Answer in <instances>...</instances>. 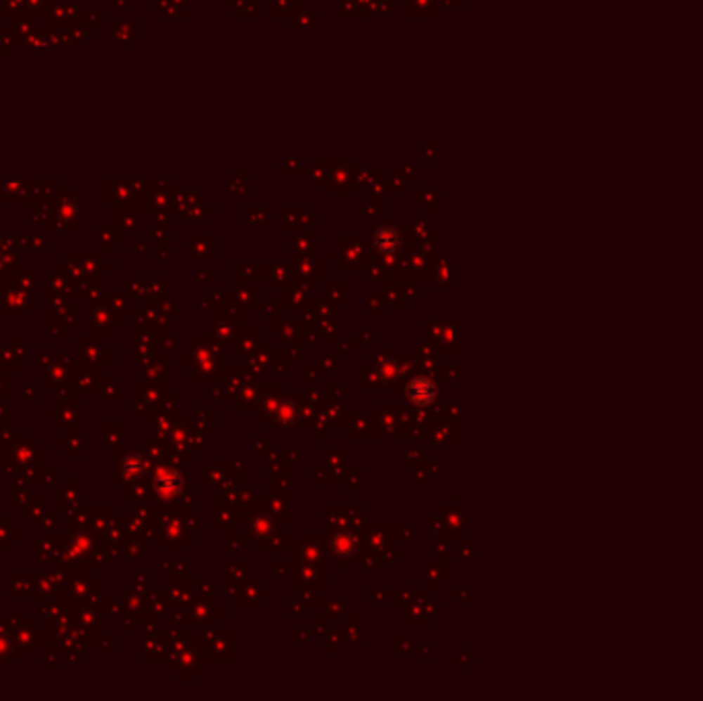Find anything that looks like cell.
Returning <instances> with one entry per match:
<instances>
[{
    "mask_svg": "<svg viewBox=\"0 0 703 701\" xmlns=\"http://www.w3.org/2000/svg\"><path fill=\"white\" fill-rule=\"evenodd\" d=\"M436 397H438V385L434 382L432 378L415 377L409 380V385H407L409 404L418 405V407H426V405L434 404Z\"/></svg>",
    "mask_w": 703,
    "mask_h": 701,
    "instance_id": "1",
    "label": "cell"
},
{
    "mask_svg": "<svg viewBox=\"0 0 703 701\" xmlns=\"http://www.w3.org/2000/svg\"><path fill=\"white\" fill-rule=\"evenodd\" d=\"M375 245L380 253H393L399 247V235L393 229H380L375 235Z\"/></svg>",
    "mask_w": 703,
    "mask_h": 701,
    "instance_id": "2",
    "label": "cell"
},
{
    "mask_svg": "<svg viewBox=\"0 0 703 701\" xmlns=\"http://www.w3.org/2000/svg\"><path fill=\"white\" fill-rule=\"evenodd\" d=\"M161 489H165L167 494H177L181 489V477L177 473H167V477L159 482Z\"/></svg>",
    "mask_w": 703,
    "mask_h": 701,
    "instance_id": "3",
    "label": "cell"
}]
</instances>
